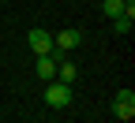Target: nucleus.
Wrapping results in <instances>:
<instances>
[{
    "label": "nucleus",
    "mask_w": 135,
    "mask_h": 123,
    "mask_svg": "<svg viewBox=\"0 0 135 123\" xmlns=\"http://www.w3.org/2000/svg\"><path fill=\"white\" fill-rule=\"evenodd\" d=\"M101 11L109 19H116V15H124V0H101Z\"/></svg>",
    "instance_id": "6"
},
{
    "label": "nucleus",
    "mask_w": 135,
    "mask_h": 123,
    "mask_svg": "<svg viewBox=\"0 0 135 123\" xmlns=\"http://www.w3.org/2000/svg\"><path fill=\"white\" fill-rule=\"evenodd\" d=\"M113 30L116 34H128L131 30V19H128V15H116V19H113Z\"/></svg>",
    "instance_id": "7"
},
{
    "label": "nucleus",
    "mask_w": 135,
    "mask_h": 123,
    "mask_svg": "<svg viewBox=\"0 0 135 123\" xmlns=\"http://www.w3.org/2000/svg\"><path fill=\"white\" fill-rule=\"evenodd\" d=\"M113 116H116V119H135V90H116V97H113Z\"/></svg>",
    "instance_id": "2"
},
{
    "label": "nucleus",
    "mask_w": 135,
    "mask_h": 123,
    "mask_svg": "<svg viewBox=\"0 0 135 123\" xmlns=\"http://www.w3.org/2000/svg\"><path fill=\"white\" fill-rule=\"evenodd\" d=\"M75 78H79V67H75L71 60H68V56H64V60L56 63V82H68V86H71Z\"/></svg>",
    "instance_id": "5"
},
{
    "label": "nucleus",
    "mask_w": 135,
    "mask_h": 123,
    "mask_svg": "<svg viewBox=\"0 0 135 123\" xmlns=\"http://www.w3.org/2000/svg\"><path fill=\"white\" fill-rule=\"evenodd\" d=\"M79 45H83V34L79 30H60L56 38H53V49H60V52H71Z\"/></svg>",
    "instance_id": "4"
},
{
    "label": "nucleus",
    "mask_w": 135,
    "mask_h": 123,
    "mask_svg": "<svg viewBox=\"0 0 135 123\" xmlns=\"http://www.w3.org/2000/svg\"><path fill=\"white\" fill-rule=\"evenodd\" d=\"M26 45L34 49V56H49V52H53V34L49 30H30L26 34Z\"/></svg>",
    "instance_id": "3"
},
{
    "label": "nucleus",
    "mask_w": 135,
    "mask_h": 123,
    "mask_svg": "<svg viewBox=\"0 0 135 123\" xmlns=\"http://www.w3.org/2000/svg\"><path fill=\"white\" fill-rule=\"evenodd\" d=\"M45 104L49 108H68L71 104V86L68 82H49L45 86Z\"/></svg>",
    "instance_id": "1"
}]
</instances>
